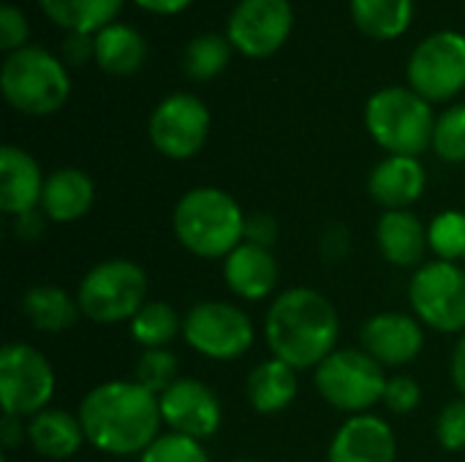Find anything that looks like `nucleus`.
Listing matches in <instances>:
<instances>
[{"label":"nucleus","instance_id":"obj_1","mask_svg":"<svg viewBox=\"0 0 465 462\" xmlns=\"http://www.w3.org/2000/svg\"><path fill=\"white\" fill-rule=\"evenodd\" d=\"M76 417L87 444L112 457L142 455L163 428L158 395L123 378L93 387L82 398Z\"/></svg>","mask_w":465,"mask_h":462},{"label":"nucleus","instance_id":"obj_2","mask_svg":"<svg viewBox=\"0 0 465 462\" xmlns=\"http://www.w3.org/2000/svg\"><path fill=\"white\" fill-rule=\"evenodd\" d=\"M341 338L335 305L316 289L294 286L272 300L264 316V340L275 359L300 370H316Z\"/></svg>","mask_w":465,"mask_h":462},{"label":"nucleus","instance_id":"obj_3","mask_svg":"<svg viewBox=\"0 0 465 462\" xmlns=\"http://www.w3.org/2000/svg\"><path fill=\"white\" fill-rule=\"evenodd\" d=\"M245 221L248 215L232 193L202 185L177 199L172 231L191 256L218 261L245 242Z\"/></svg>","mask_w":465,"mask_h":462},{"label":"nucleus","instance_id":"obj_4","mask_svg":"<svg viewBox=\"0 0 465 462\" xmlns=\"http://www.w3.org/2000/svg\"><path fill=\"white\" fill-rule=\"evenodd\" d=\"M436 120L433 103L411 87H384L365 103V128L390 155L420 158L433 147Z\"/></svg>","mask_w":465,"mask_h":462},{"label":"nucleus","instance_id":"obj_5","mask_svg":"<svg viewBox=\"0 0 465 462\" xmlns=\"http://www.w3.org/2000/svg\"><path fill=\"white\" fill-rule=\"evenodd\" d=\"M0 90L8 106L30 117H46L65 106L71 79L65 63L41 46H22L3 60Z\"/></svg>","mask_w":465,"mask_h":462},{"label":"nucleus","instance_id":"obj_6","mask_svg":"<svg viewBox=\"0 0 465 462\" xmlns=\"http://www.w3.org/2000/svg\"><path fill=\"white\" fill-rule=\"evenodd\" d=\"M147 272L131 259H106L84 272L76 289V302L84 319L95 324L131 321L147 302Z\"/></svg>","mask_w":465,"mask_h":462},{"label":"nucleus","instance_id":"obj_7","mask_svg":"<svg viewBox=\"0 0 465 462\" xmlns=\"http://www.w3.org/2000/svg\"><path fill=\"white\" fill-rule=\"evenodd\" d=\"M390 376L365 349H335L316 370L313 384L327 406L341 414H371L384 400Z\"/></svg>","mask_w":465,"mask_h":462},{"label":"nucleus","instance_id":"obj_8","mask_svg":"<svg viewBox=\"0 0 465 462\" xmlns=\"http://www.w3.org/2000/svg\"><path fill=\"white\" fill-rule=\"evenodd\" d=\"M183 340L204 359L234 362L253 349L256 327L242 308L204 300L191 305L183 316Z\"/></svg>","mask_w":465,"mask_h":462},{"label":"nucleus","instance_id":"obj_9","mask_svg":"<svg viewBox=\"0 0 465 462\" xmlns=\"http://www.w3.org/2000/svg\"><path fill=\"white\" fill-rule=\"evenodd\" d=\"M57 389L52 362L30 343H5L0 349V403L3 414L30 419L49 408Z\"/></svg>","mask_w":465,"mask_h":462},{"label":"nucleus","instance_id":"obj_10","mask_svg":"<svg viewBox=\"0 0 465 462\" xmlns=\"http://www.w3.org/2000/svg\"><path fill=\"white\" fill-rule=\"evenodd\" d=\"M409 305L422 327L441 335L465 332V270L450 261H425L409 280Z\"/></svg>","mask_w":465,"mask_h":462},{"label":"nucleus","instance_id":"obj_11","mask_svg":"<svg viewBox=\"0 0 465 462\" xmlns=\"http://www.w3.org/2000/svg\"><path fill=\"white\" fill-rule=\"evenodd\" d=\"M406 76L414 93L439 103L455 98L465 87V35L441 30L428 35L409 57Z\"/></svg>","mask_w":465,"mask_h":462},{"label":"nucleus","instance_id":"obj_12","mask_svg":"<svg viewBox=\"0 0 465 462\" xmlns=\"http://www.w3.org/2000/svg\"><path fill=\"white\" fill-rule=\"evenodd\" d=\"M147 133L163 158L188 161L210 136V109L193 93H172L153 109Z\"/></svg>","mask_w":465,"mask_h":462},{"label":"nucleus","instance_id":"obj_13","mask_svg":"<svg viewBox=\"0 0 465 462\" xmlns=\"http://www.w3.org/2000/svg\"><path fill=\"white\" fill-rule=\"evenodd\" d=\"M294 25L289 0H240L229 14L226 38L245 57H270L275 54Z\"/></svg>","mask_w":465,"mask_h":462},{"label":"nucleus","instance_id":"obj_14","mask_svg":"<svg viewBox=\"0 0 465 462\" xmlns=\"http://www.w3.org/2000/svg\"><path fill=\"white\" fill-rule=\"evenodd\" d=\"M161 417L169 433L207 441L221 430L223 406L213 387L199 378H177L163 395H158Z\"/></svg>","mask_w":465,"mask_h":462},{"label":"nucleus","instance_id":"obj_15","mask_svg":"<svg viewBox=\"0 0 465 462\" xmlns=\"http://www.w3.org/2000/svg\"><path fill=\"white\" fill-rule=\"evenodd\" d=\"M360 349L381 368H406L425 349V327L414 313H376L360 329Z\"/></svg>","mask_w":465,"mask_h":462},{"label":"nucleus","instance_id":"obj_16","mask_svg":"<svg viewBox=\"0 0 465 462\" xmlns=\"http://www.w3.org/2000/svg\"><path fill=\"white\" fill-rule=\"evenodd\" d=\"M327 462H398V438L376 414L349 417L332 436Z\"/></svg>","mask_w":465,"mask_h":462},{"label":"nucleus","instance_id":"obj_17","mask_svg":"<svg viewBox=\"0 0 465 462\" xmlns=\"http://www.w3.org/2000/svg\"><path fill=\"white\" fill-rule=\"evenodd\" d=\"M428 188V172L420 158L387 155L379 161L368 177L371 199L384 210H411Z\"/></svg>","mask_w":465,"mask_h":462},{"label":"nucleus","instance_id":"obj_18","mask_svg":"<svg viewBox=\"0 0 465 462\" xmlns=\"http://www.w3.org/2000/svg\"><path fill=\"white\" fill-rule=\"evenodd\" d=\"M223 283L245 302L267 300L281 283V267L272 251L242 242L223 259Z\"/></svg>","mask_w":465,"mask_h":462},{"label":"nucleus","instance_id":"obj_19","mask_svg":"<svg viewBox=\"0 0 465 462\" xmlns=\"http://www.w3.org/2000/svg\"><path fill=\"white\" fill-rule=\"evenodd\" d=\"M46 177L30 152L16 144L0 147V210L11 218L35 212L41 207Z\"/></svg>","mask_w":465,"mask_h":462},{"label":"nucleus","instance_id":"obj_20","mask_svg":"<svg viewBox=\"0 0 465 462\" xmlns=\"http://www.w3.org/2000/svg\"><path fill=\"white\" fill-rule=\"evenodd\" d=\"M376 245L387 264L401 270H420L425 264L428 226L411 210H390L376 223Z\"/></svg>","mask_w":465,"mask_h":462},{"label":"nucleus","instance_id":"obj_21","mask_svg":"<svg viewBox=\"0 0 465 462\" xmlns=\"http://www.w3.org/2000/svg\"><path fill=\"white\" fill-rule=\"evenodd\" d=\"M95 204V185L87 172L63 166L54 169L44 182L41 212L52 223H76Z\"/></svg>","mask_w":465,"mask_h":462},{"label":"nucleus","instance_id":"obj_22","mask_svg":"<svg viewBox=\"0 0 465 462\" xmlns=\"http://www.w3.org/2000/svg\"><path fill=\"white\" fill-rule=\"evenodd\" d=\"M27 444L38 457L63 462L76 457L79 449L87 444V438L76 414L46 408L27 419Z\"/></svg>","mask_w":465,"mask_h":462},{"label":"nucleus","instance_id":"obj_23","mask_svg":"<svg viewBox=\"0 0 465 462\" xmlns=\"http://www.w3.org/2000/svg\"><path fill=\"white\" fill-rule=\"evenodd\" d=\"M300 392V378L297 370L275 357L259 362L245 381V398L251 408L262 417H275L283 414Z\"/></svg>","mask_w":465,"mask_h":462},{"label":"nucleus","instance_id":"obj_24","mask_svg":"<svg viewBox=\"0 0 465 462\" xmlns=\"http://www.w3.org/2000/svg\"><path fill=\"white\" fill-rule=\"evenodd\" d=\"M19 310L30 321V327L44 335L68 332L76 324V319L82 316L76 297H71L65 289H60L54 283L30 286L19 300Z\"/></svg>","mask_w":465,"mask_h":462},{"label":"nucleus","instance_id":"obj_25","mask_svg":"<svg viewBox=\"0 0 465 462\" xmlns=\"http://www.w3.org/2000/svg\"><path fill=\"white\" fill-rule=\"evenodd\" d=\"M147 57V44L142 33L131 25H106L95 33V63L112 76H128L142 68Z\"/></svg>","mask_w":465,"mask_h":462},{"label":"nucleus","instance_id":"obj_26","mask_svg":"<svg viewBox=\"0 0 465 462\" xmlns=\"http://www.w3.org/2000/svg\"><path fill=\"white\" fill-rule=\"evenodd\" d=\"M44 14L68 33L95 35L123 8V0H38Z\"/></svg>","mask_w":465,"mask_h":462},{"label":"nucleus","instance_id":"obj_27","mask_svg":"<svg viewBox=\"0 0 465 462\" xmlns=\"http://www.w3.org/2000/svg\"><path fill=\"white\" fill-rule=\"evenodd\" d=\"M351 16L365 35L392 41L409 30L414 19V0H351Z\"/></svg>","mask_w":465,"mask_h":462},{"label":"nucleus","instance_id":"obj_28","mask_svg":"<svg viewBox=\"0 0 465 462\" xmlns=\"http://www.w3.org/2000/svg\"><path fill=\"white\" fill-rule=\"evenodd\" d=\"M128 332L142 351L169 349L183 335V319L174 305L163 300H147L144 308L128 321Z\"/></svg>","mask_w":465,"mask_h":462},{"label":"nucleus","instance_id":"obj_29","mask_svg":"<svg viewBox=\"0 0 465 462\" xmlns=\"http://www.w3.org/2000/svg\"><path fill=\"white\" fill-rule=\"evenodd\" d=\"M232 57V41L218 35V33H202L185 46L183 68L191 79L196 82H210L215 79Z\"/></svg>","mask_w":465,"mask_h":462},{"label":"nucleus","instance_id":"obj_30","mask_svg":"<svg viewBox=\"0 0 465 462\" xmlns=\"http://www.w3.org/2000/svg\"><path fill=\"white\" fill-rule=\"evenodd\" d=\"M428 245L439 261H465V212L441 210L428 223Z\"/></svg>","mask_w":465,"mask_h":462},{"label":"nucleus","instance_id":"obj_31","mask_svg":"<svg viewBox=\"0 0 465 462\" xmlns=\"http://www.w3.org/2000/svg\"><path fill=\"white\" fill-rule=\"evenodd\" d=\"M177 368H180V362L169 349H147L136 359L134 381L142 384L144 389H150L153 395H163L180 378Z\"/></svg>","mask_w":465,"mask_h":462},{"label":"nucleus","instance_id":"obj_32","mask_svg":"<svg viewBox=\"0 0 465 462\" xmlns=\"http://www.w3.org/2000/svg\"><path fill=\"white\" fill-rule=\"evenodd\" d=\"M433 150L447 163H465V103L450 106L436 120Z\"/></svg>","mask_w":465,"mask_h":462},{"label":"nucleus","instance_id":"obj_33","mask_svg":"<svg viewBox=\"0 0 465 462\" xmlns=\"http://www.w3.org/2000/svg\"><path fill=\"white\" fill-rule=\"evenodd\" d=\"M139 462H210V455L196 438L163 433L139 455Z\"/></svg>","mask_w":465,"mask_h":462},{"label":"nucleus","instance_id":"obj_34","mask_svg":"<svg viewBox=\"0 0 465 462\" xmlns=\"http://www.w3.org/2000/svg\"><path fill=\"white\" fill-rule=\"evenodd\" d=\"M436 441L447 452H465V398L447 403L436 419Z\"/></svg>","mask_w":465,"mask_h":462},{"label":"nucleus","instance_id":"obj_35","mask_svg":"<svg viewBox=\"0 0 465 462\" xmlns=\"http://www.w3.org/2000/svg\"><path fill=\"white\" fill-rule=\"evenodd\" d=\"M384 408L395 417H406L420 408L422 403V387L411 376H392L384 389Z\"/></svg>","mask_w":465,"mask_h":462},{"label":"nucleus","instance_id":"obj_36","mask_svg":"<svg viewBox=\"0 0 465 462\" xmlns=\"http://www.w3.org/2000/svg\"><path fill=\"white\" fill-rule=\"evenodd\" d=\"M27 33H30V25L25 14L16 5L3 3L0 5V49H5L8 54L22 49L27 41Z\"/></svg>","mask_w":465,"mask_h":462},{"label":"nucleus","instance_id":"obj_37","mask_svg":"<svg viewBox=\"0 0 465 462\" xmlns=\"http://www.w3.org/2000/svg\"><path fill=\"white\" fill-rule=\"evenodd\" d=\"M278 221L275 215L270 212H253L248 215L245 221V242H253V245H262L267 251H272L275 240H278Z\"/></svg>","mask_w":465,"mask_h":462},{"label":"nucleus","instance_id":"obj_38","mask_svg":"<svg viewBox=\"0 0 465 462\" xmlns=\"http://www.w3.org/2000/svg\"><path fill=\"white\" fill-rule=\"evenodd\" d=\"M63 60L68 65H82L84 60L95 57V35L87 33H68L63 38Z\"/></svg>","mask_w":465,"mask_h":462},{"label":"nucleus","instance_id":"obj_39","mask_svg":"<svg viewBox=\"0 0 465 462\" xmlns=\"http://www.w3.org/2000/svg\"><path fill=\"white\" fill-rule=\"evenodd\" d=\"M349 251H351V234L343 226H330L322 237L324 261H341Z\"/></svg>","mask_w":465,"mask_h":462},{"label":"nucleus","instance_id":"obj_40","mask_svg":"<svg viewBox=\"0 0 465 462\" xmlns=\"http://www.w3.org/2000/svg\"><path fill=\"white\" fill-rule=\"evenodd\" d=\"M22 441H27V425L19 419V417H8L3 414V422H0V444L3 449H16Z\"/></svg>","mask_w":465,"mask_h":462},{"label":"nucleus","instance_id":"obj_41","mask_svg":"<svg viewBox=\"0 0 465 462\" xmlns=\"http://www.w3.org/2000/svg\"><path fill=\"white\" fill-rule=\"evenodd\" d=\"M44 212L41 210H35V212H27V215H19V218H14V234L19 237V240H25V242H33V240H38V234L44 231Z\"/></svg>","mask_w":465,"mask_h":462},{"label":"nucleus","instance_id":"obj_42","mask_svg":"<svg viewBox=\"0 0 465 462\" xmlns=\"http://www.w3.org/2000/svg\"><path fill=\"white\" fill-rule=\"evenodd\" d=\"M450 376H452V384L455 389L460 392V398H465V332L458 335V343L452 349V357H450Z\"/></svg>","mask_w":465,"mask_h":462},{"label":"nucleus","instance_id":"obj_43","mask_svg":"<svg viewBox=\"0 0 465 462\" xmlns=\"http://www.w3.org/2000/svg\"><path fill=\"white\" fill-rule=\"evenodd\" d=\"M136 5L153 11V14H180L191 5V0H134Z\"/></svg>","mask_w":465,"mask_h":462},{"label":"nucleus","instance_id":"obj_44","mask_svg":"<svg viewBox=\"0 0 465 462\" xmlns=\"http://www.w3.org/2000/svg\"><path fill=\"white\" fill-rule=\"evenodd\" d=\"M234 462H259V460H234Z\"/></svg>","mask_w":465,"mask_h":462},{"label":"nucleus","instance_id":"obj_45","mask_svg":"<svg viewBox=\"0 0 465 462\" xmlns=\"http://www.w3.org/2000/svg\"><path fill=\"white\" fill-rule=\"evenodd\" d=\"M0 462H8V457H0Z\"/></svg>","mask_w":465,"mask_h":462}]
</instances>
